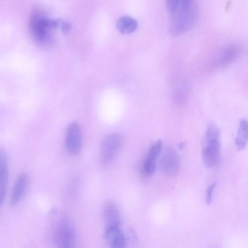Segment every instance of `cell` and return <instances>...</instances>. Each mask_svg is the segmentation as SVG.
<instances>
[{
  "instance_id": "5bb4252c",
  "label": "cell",
  "mask_w": 248,
  "mask_h": 248,
  "mask_svg": "<svg viewBox=\"0 0 248 248\" xmlns=\"http://www.w3.org/2000/svg\"><path fill=\"white\" fill-rule=\"evenodd\" d=\"M156 158L147 155L142 166V174L146 177L154 174L156 169Z\"/></svg>"
},
{
  "instance_id": "ba28073f",
  "label": "cell",
  "mask_w": 248,
  "mask_h": 248,
  "mask_svg": "<svg viewBox=\"0 0 248 248\" xmlns=\"http://www.w3.org/2000/svg\"><path fill=\"white\" fill-rule=\"evenodd\" d=\"M103 216L105 223V229L120 227L121 217L117 206L113 202H108L103 208Z\"/></svg>"
},
{
  "instance_id": "52a82bcc",
  "label": "cell",
  "mask_w": 248,
  "mask_h": 248,
  "mask_svg": "<svg viewBox=\"0 0 248 248\" xmlns=\"http://www.w3.org/2000/svg\"><path fill=\"white\" fill-rule=\"evenodd\" d=\"M82 136L80 127L77 123H72L68 126L65 136L67 150L72 155L78 154L81 149Z\"/></svg>"
},
{
  "instance_id": "2e32d148",
  "label": "cell",
  "mask_w": 248,
  "mask_h": 248,
  "mask_svg": "<svg viewBox=\"0 0 248 248\" xmlns=\"http://www.w3.org/2000/svg\"><path fill=\"white\" fill-rule=\"evenodd\" d=\"M162 147V141L160 140H157L150 147L147 155L157 158L161 151Z\"/></svg>"
},
{
  "instance_id": "e0dca14e",
  "label": "cell",
  "mask_w": 248,
  "mask_h": 248,
  "mask_svg": "<svg viewBox=\"0 0 248 248\" xmlns=\"http://www.w3.org/2000/svg\"><path fill=\"white\" fill-rule=\"evenodd\" d=\"M216 186V183L212 184L207 188L206 196L207 204L210 205L212 202L213 193Z\"/></svg>"
},
{
  "instance_id": "9c48e42d",
  "label": "cell",
  "mask_w": 248,
  "mask_h": 248,
  "mask_svg": "<svg viewBox=\"0 0 248 248\" xmlns=\"http://www.w3.org/2000/svg\"><path fill=\"white\" fill-rule=\"evenodd\" d=\"M241 48L236 44L229 45L225 47L219 53L216 64L219 67H225L234 61L239 56Z\"/></svg>"
},
{
  "instance_id": "8fae6325",
  "label": "cell",
  "mask_w": 248,
  "mask_h": 248,
  "mask_svg": "<svg viewBox=\"0 0 248 248\" xmlns=\"http://www.w3.org/2000/svg\"><path fill=\"white\" fill-rule=\"evenodd\" d=\"M105 236L109 248H126L125 236L120 226L105 229Z\"/></svg>"
},
{
  "instance_id": "9a60e30c",
  "label": "cell",
  "mask_w": 248,
  "mask_h": 248,
  "mask_svg": "<svg viewBox=\"0 0 248 248\" xmlns=\"http://www.w3.org/2000/svg\"><path fill=\"white\" fill-rule=\"evenodd\" d=\"M248 123L245 120H242L239 124L238 130V136L236 137L240 140L247 142L248 140Z\"/></svg>"
},
{
  "instance_id": "30bf717a",
  "label": "cell",
  "mask_w": 248,
  "mask_h": 248,
  "mask_svg": "<svg viewBox=\"0 0 248 248\" xmlns=\"http://www.w3.org/2000/svg\"><path fill=\"white\" fill-rule=\"evenodd\" d=\"M8 180V165L7 154L0 149V208L4 200Z\"/></svg>"
},
{
  "instance_id": "277c9868",
  "label": "cell",
  "mask_w": 248,
  "mask_h": 248,
  "mask_svg": "<svg viewBox=\"0 0 248 248\" xmlns=\"http://www.w3.org/2000/svg\"><path fill=\"white\" fill-rule=\"evenodd\" d=\"M76 239L75 229L68 218L62 217L56 222L53 232L56 248H73Z\"/></svg>"
},
{
  "instance_id": "5b68a950",
  "label": "cell",
  "mask_w": 248,
  "mask_h": 248,
  "mask_svg": "<svg viewBox=\"0 0 248 248\" xmlns=\"http://www.w3.org/2000/svg\"><path fill=\"white\" fill-rule=\"evenodd\" d=\"M123 138L119 133H112L103 140L100 151V157L103 165L107 166L113 160L120 149Z\"/></svg>"
},
{
  "instance_id": "6da1fadb",
  "label": "cell",
  "mask_w": 248,
  "mask_h": 248,
  "mask_svg": "<svg viewBox=\"0 0 248 248\" xmlns=\"http://www.w3.org/2000/svg\"><path fill=\"white\" fill-rule=\"evenodd\" d=\"M169 14V30L174 35L188 31L196 23L198 6L193 0H170L166 2Z\"/></svg>"
},
{
  "instance_id": "8992f818",
  "label": "cell",
  "mask_w": 248,
  "mask_h": 248,
  "mask_svg": "<svg viewBox=\"0 0 248 248\" xmlns=\"http://www.w3.org/2000/svg\"><path fill=\"white\" fill-rule=\"evenodd\" d=\"M180 159L176 151L171 147H166L159 161L161 171L169 176H175L178 173Z\"/></svg>"
},
{
  "instance_id": "7a4b0ae2",
  "label": "cell",
  "mask_w": 248,
  "mask_h": 248,
  "mask_svg": "<svg viewBox=\"0 0 248 248\" xmlns=\"http://www.w3.org/2000/svg\"><path fill=\"white\" fill-rule=\"evenodd\" d=\"M59 28V20L47 18L39 10L32 11L29 20L31 35L38 44L50 45L54 41V31Z\"/></svg>"
},
{
  "instance_id": "4fadbf2b",
  "label": "cell",
  "mask_w": 248,
  "mask_h": 248,
  "mask_svg": "<svg viewBox=\"0 0 248 248\" xmlns=\"http://www.w3.org/2000/svg\"><path fill=\"white\" fill-rule=\"evenodd\" d=\"M137 21L129 16H122L117 22L118 30L124 33H129L132 32L137 28Z\"/></svg>"
},
{
  "instance_id": "3957f363",
  "label": "cell",
  "mask_w": 248,
  "mask_h": 248,
  "mask_svg": "<svg viewBox=\"0 0 248 248\" xmlns=\"http://www.w3.org/2000/svg\"><path fill=\"white\" fill-rule=\"evenodd\" d=\"M220 131L213 123L208 124L205 136V144L202 152L204 164L208 168L218 165L220 155Z\"/></svg>"
},
{
  "instance_id": "7c38bea8",
  "label": "cell",
  "mask_w": 248,
  "mask_h": 248,
  "mask_svg": "<svg viewBox=\"0 0 248 248\" xmlns=\"http://www.w3.org/2000/svg\"><path fill=\"white\" fill-rule=\"evenodd\" d=\"M28 181L26 173H21L14 184L10 200V205L14 207L17 205L24 194Z\"/></svg>"
},
{
  "instance_id": "ac0fdd59",
  "label": "cell",
  "mask_w": 248,
  "mask_h": 248,
  "mask_svg": "<svg viewBox=\"0 0 248 248\" xmlns=\"http://www.w3.org/2000/svg\"><path fill=\"white\" fill-rule=\"evenodd\" d=\"M246 142L240 140L236 137L234 139L235 145L238 150H240L244 149L246 145Z\"/></svg>"
}]
</instances>
